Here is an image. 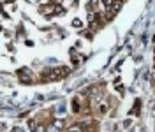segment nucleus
<instances>
[{
    "mask_svg": "<svg viewBox=\"0 0 155 132\" xmlns=\"http://www.w3.org/2000/svg\"><path fill=\"white\" fill-rule=\"evenodd\" d=\"M69 132H79V130H78V129H72V130H69Z\"/></svg>",
    "mask_w": 155,
    "mask_h": 132,
    "instance_id": "f257e3e1",
    "label": "nucleus"
}]
</instances>
